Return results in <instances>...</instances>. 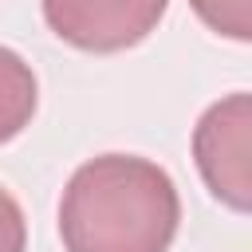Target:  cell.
Returning <instances> with one entry per match:
<instances>
[{"mask_svg":"<svg viewBox=\"0 0 252 252\" xmlns=\"http://www.w3.org/2000/svg\"><path fill=\"white\" fill-rule=\"evenodd\" d=\"M181 220L173 177L134 154L83 161L59 201L67 252H169Z\"/></svg>","mask_w":252,"mask_h":252,"instance_id":"cell-1","label":"cell"},{"mask_svg":"<svg viewBox=\"0 0 252 252\" xmlns=\"http://www.w3.org/2000/svg\"><path fill=\"white\" fill-rule=\"evenodd\" d=\"M193 161L220 205L252 213V94H224L201 114Z\"/></svg>","mask_w":252,"mask_h":252,"instance_id":"cell-2","label":"cell"},{"mask_svg":"<svg viewBox=\"0 0 252 252\" xmlns=\"http://www.w3.org/2000/svg\"><path fill=\"white\" fill-rule=\"evenodd\" d=\"M169 0H43L47 28L79 51H126L142 43Z\"/></svg>","mask_w":252,"mask_h":252,"instance_id":"cell-3","label":"cell"},{"mask_svg":"<svg viewBox=\"0 0 252 252\" xmlns=\"http://www.w3.org/2000/svg\"><path fill=\"white\" fill-rule=\"evenodd\" d=\"M35 98H39V87L32 67L12 47H0V142H12L32 122Z\"/></svg>","mask_w":252,"mask_h":252,"instance_id":"cell-4","label":"cell"},{"mask_svg":"<svg viewBox=\"0 0 252 252\" xmlns=\"http://www.w3.org/2000/svg\"><path fill=\"white\" fill-rule=\"evenodd\" d=\"M189 8L217 35L252 43V0H189Z\"/></svg>","mask_w":252,"mask_h":252,"instance_id":"cell-5","label":"cell"},{"mask_svg":"<svg viewBox=\"0 0 252 252\" xmlns=\"http://www.w3.org/2000/svg\"><path fill=\"white\" fill-rule=\"evenodd\" d=\"M0 252H28V224L20 201L0 185Z\"/></svg>","mask_w":252,"mask_h":252,"instance_id":"cell-6","label":"cell"}]
</instances>
